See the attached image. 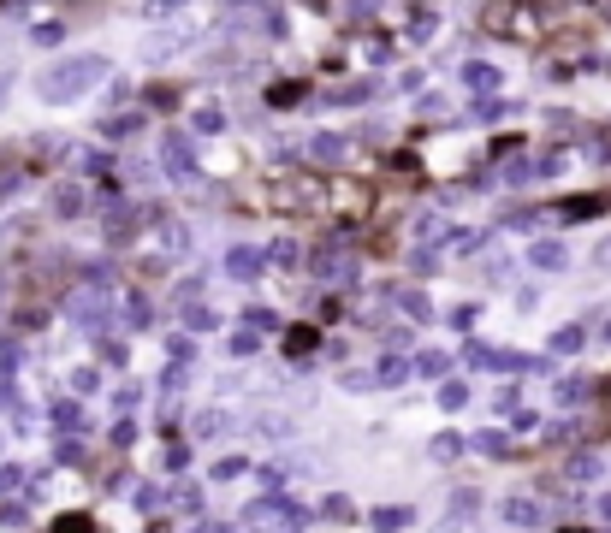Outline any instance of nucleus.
<instances>
[{
  "mask_svg": "<svg viewBox=\"0 0 611 533\" xmlns=\"http://www.w3.org/2000/svg\"><path fill=\"white\" fill-rule=\"evenodd\" d=\"M107 71H114V66H107V54H71V59H59V66H48L42 77H36V95H42L48 107H66V101L89 95Z\"/></svg>",
  "mask_w": 611,
  "mask_h": 533,
  "instance_id": "f257e3e1",
  "label": "nucleus"
},
{
  "mask_svg": "<svg viewBox=\"0 0 611 533\" xmlns=\"http://www.w3.org/2000/svg\"><path fill=\"white\" fill-rule=\"evenodd\" d=\"M160 167H167V178L190 184L196 178V142H190L185 131H167V137H160Z\"/></svg>",
  "mask_w": 611,
  "mask_h": 533,
  "instance_id": "f03ea898",
  "label": "nucleus"
},
{
  "mask_svg": "<svg viewBox=\"0 0 611 533\" xmlns=\"http://www.w3.org/2000/svg\"><path fill=\"white\" fill-rule=\"evenodd\" d=\"M268 261L273 255L268 249H250V243H238V249H226V273L238 285H250V279H261V273H268Z\"/></svg>",
  "mask_w": 611,
  "mask_h": 533,
  "instance_id": "7ed1b4c3",
  "label": "nucleus"
},
{
  "mask_svg": "<svg viewBox=\"0 0 611 533\" xmlns=\"http://www.w3.org/2000/svg\"><path fill=\"white\" fill-rule=\"evenodd\" d=\"M66 314H71L78 326H101L107 314H114V303H107L101 291H78V296H66Z\"/></svg>",
  "mask_w": 611,
  "mask_h": 533,
  "instance_id": "20e7f679",
  "label": "nucleus"
},
{
  "mask_svg": "<svg viewBox=\"0 0 611 533\" xmlns=\"http://www.w3.org/2000/svg\"><path fill=\"white\" fill-rule=\"evenodd\" d=\"M155 243H160V255H190V225L185 220H167V213H155Z\"/></svg>",
  "mask_w": 611,
  "mask_h": 533,
  "instance_id": "39448f33",
  "label": "nucleus"
},
{
  "mask_svg": "<svg viewBox=\"0 0 611 533\" xmlns=\"http://www.w3.org/2000/svg\"><path fill=\"white\" fill-rule=\"evenodd\" d=\"M528 266H541V273H564L570 266V249L558 238H541V243H528Z\"/></svg>",
  "mask_w": 611,
  "mask_h": 533,
  "instance_id": "423d86ee",
  "label": "nucleus"
},
{
  "mask_svg": "<svg viewBox=\"0 0 611 533\" xmlns=\"http://www.w3.org/2000/svg\"><path fill=\"white\" fill-rule=\"evenodd\" d=\"M309 155L321 160V167H339V160L351 155V142H344L339 131H315V137H309Z\"/></svg>",
  "mask_w": 611,
  "mask_h": 533,
  "instance_id": "0eeeda50",
  "label": "nucleus"
},
{
  "mask_svg": "<svg viewBox=\"0 0 611 533\" xmlns=\"http://www.w3.org/2000/svg\"><path fill=\"white\" fill-rule=\"evenodd\" d=\"M505 521H511V528H541L546 510H541V498H511V504H505Z\"/></svg>",
  "mask_w": 611,
  "mask_h": 533,
  "instance_id": "6e6552de",
  "label": "nucleus"
},
{
  "mask_svg": "<svg viewBox=\"0 0 611 533\" xmlns=\"http://www.w3.org/2000/svg\"><path fill=\"white\" fill-rule=\"evenodd\" d=\"M48 208H54L59 220H78V213H84V190H78V184H54V202H48Z\"/></svg>",
  "mask_w": 611,
  "mask_h": 533,
  "instance_id": "1a4fd4ad",
  "label": "nucleus"
},
{
  "mask_svg": "<svg viewBox=\"0 0 611 533\" xmlns=\"http://www.w3.org/2000/svg\"><path fill=\"white\" fill-rule=\"evenodd\" d=\"M463 84H470L475 95H493V89H498V66H481V59H470V66H463Z\"/></svg>",
  "mask_w": 611,
  "mask_h": 533,
  "instance_id": "9d476101",
  "label": "nucleus"
},
{
  "mask_svg": "<svg viewBox=\"0 0 611 533\" xmlns=\"http://www.w3.org/2000/svg\"><path fill=\"white\" fill-rule=\"evenodd\" d=\"M505 113H511V101H498V95H481V101H475V107H470V119H475V125H498Z\"/></svg>",
  "mask_w": 611,
  "mask_h": 533,
  "instance_id": "9b49d317",
  "label": "nucleus"
},
{
  "mask_svg": "<svg viewBox=\"0 0 611 533\" xmlns=\"http://www.w3.org/2000/svg\"><path fill=\"white\" fill-rule=\"evenodd\" d=\"M470 450H481V456H511V433H498V427L493 433H475Z\"/></svg>",
  "mask_w": 611,
  "mask_h": 533,
  "instance_id": "f8f14e48",
  "label": "nucleus"
},
{
  "mask_svg": "<svg viewBox=\"0 0 611 533\" xmlns=\"http://www.w3.org/2000/svg\"><path fill=\"white\" fill-rule=\"evenodd\" d=\"M315 344H321V338H315V326H291V332H285V356H291V362H297V356H309Z\"/></svg>",
  "mask_w": 611,
  "mask_h": 533,
  "instance_id": "ddd939ff",
  "label": "nucleus"
},
{
  "mask_svg": "<svg viewBox=\"0 0 611 533\" xmlns=\"http://www.w3.org/2000/svg\"><path fill=\"white\" fill-rule=\"evenodd\" d=\"M582 344H588V326H558V332H552V350L558 356H576Z\"/></svg>",
  "mask_w": 611,
  "mask_h": 533,
  "instance_id": "4468645a",
  "label": "nucleus"
},
{
  "mask_svg": "<svg viewBox=\"0 0 611 533\" xmlns=\"http://www.w3.org/2000/svg\"><path fill=\"white\" fill-rule=\"evenodd\" d=\"M588 397H594L588 379H564V385H558V409H576V403H588Z\"/></svg>",
  "mask_w": 611,
  "mask_h": 533,
  "instance_id": "2eb2a0df",
  "label": "nucleus"
},
{
  "mask_svg": "<svg viewBox=\"0 0 611 533\" xmlns=\"http://www.w3.org/2000/svg\"><path fill=\"white\" fill-rule=\"evenodd\" d=\"M190 131H196V137H220V131H226V113H214V107H196V119H190Z\"/></svg>",
  "mask_w": 611,
  "mask_h": 533,
  "instance_id": "dca6fc26",
  "label": "nucleus"
},
{
  "mask_svg": "<svg viewBox=\"0 0 611 533\" xmlns=\"http://www.w3.org/2000/svg\"><path fill=\"white\" fill-rule=\"evenodd\" d=\"M398 309L410 314V321H433V303H427L422 291H398Z\"/></svg>",
  "mask_w": 611,
  "mask_h": 533,
  "instance_id": "f3484780",
  "label": "nucleus"
},
{
  "mask_svg": "<svg viewBox=\"0 0 611 533\" xmlns=\"http://www.w3.org/2000/svg\"><path fill=\"white\" fill-rule=\"evenodd\" d=\"M185 326L190 332H208V326H220V314H214L208 303H185Z\"/></svg>",
  "mask_w": 611,
  "mask_h": 533,
  "instance_id": "a211bd4d",
  "label": "nucleus"
},
{
  "mask_svg": "<svg viewBox=\"0 0 611 533\" xmlns=\"http://www.w3.org/2000/svg\"><path fill=\"white\" fill-rule=\"evenodd\" d=\"M54 427H59V433H78V427H84V409L71 403V397H66V403H54Z\"/></svg>",
  "mask_w": 611,
  "mask_h": 533,
  "instance_id": "6ab92c4d",
  "label": "nucleus"
},
{
  "mask_svg": "<svg viewBox=\"0 0 611 533\" xmlns=\"http://www.w3.org/2000/svg\"><path fill=\"white\" fill-rule=\"evenodd\" d=\"M463 456V433H440L433 438V463H457Z\"/></svg>",
  "mask_w": 611,
  "mask_h": 533,
  "instance_id": "aec40b11",
  "label": "nucleus"
},
{
  "mask_svg": "<svg viewBox=\"0 0 611 533\" xmlns=\"http://www.w3.org/2000/svg\"><path fill=\"white\" fill-rule=\"evenodd\" d=\"M374 528H380V533H398V528H410V510H398V504H392V510H374Z\"/></svg>",
  "mask_w": 611,
  "mask_h": 533,
  "instance_id": "412c9836",
  "label": "nucleus"
},
{
  "mask_svg": "<svg viewBox=\"0 0 611 533\" xmlns=\"http://www.w3.org/2000/svg\"><path fill=\"white\" fill-rule=\"evenodd\" d=\"M404 379H410V362L386 350V362H380V385H404Z\"/></svg>",
  "mask_w": 611,
  "mask_h": 533,
  "instance_id": "4be33fe9",
  "label": "nucleus"
},
{
  "mask_svg": "<svg viewBox=\"0 0 611 533\" xmlns=\"http://www.w3.org/2000/svg\"><path fill=\"white\" fill-rule=\"evenodd\" d=\"M470 403V385H463V379H445L440 385V409H463Z\"/></svg>",
  "mask_w": 611,
  "mask_h": 533,
  "instance_id": "5701e85b",
  "label": "nucleus"
},
{
  "mask_svg": "<svg viewBox=\"0 0 611 533\" xmlns=\"http://www.w3.org/2000/svg\"><path fill=\"white\" fill-rule=\"evenodd\" d=\"M226 350H232V356H256V350H261V332H250V326H238Z\"/></svg>",
  "mask_w": 611,
  "mask_h": 533,
  "instance_id": "b1692460",
  "label": "nucleus"
},
{
  "mask_svg": "<svg viewBox=\"0 0 611 533\" xmlns=\"http://www.w3.org/2000/svg\"><path fill=\"white\" fill-rule=\"evenodd\" d=\"M232 415H220V409H208V415H196V438H214V433H226Z\"/></svg>",
  "mask_w": 611,
  "mask_h": 533,
  "instance_id": "393cba45",
  "label": "nucleus"
},
{
  "mask_svg": "<svg viewBox=\"0 0 611 533\" xmlns=\"http://www.w3.org/2000/svg\"><path fill=\"white\" fill-rule=\"evenodd\" d=\"M24 480H30V474H24L18 463H13V468H0V498H13V492H30Z\"/></svg>",
  "mask_w": 611,
  "mask_h": 533,
  "instance_id": "a878e982",
  "label": "nucleus"
},
{
  "mask_svg": "<svg viewBox=\"0 0 611 533\" xmlns=\"http://www.w3.org/2000/svg\"><path fill=\"white\" fill-rule=\"evenodd\" d=\"M594 213H606V202H599V196H582V202H570V208H564V220H594Z\"/></svg>",
  "mask_w": 611,
  "mask_h": 533,
  "instance_id": "bb28decb",
  "label": "nucleus"
},
{
  "mask_svg": "<svg viewBox=\"0 0 611 533\" xmlns=\"http://www.w3.org/2000/svg\"><path fill=\"white\" fill-rule=\"evenodd\" d=\"M96 385H101V374H96V367H71V392H78V397H89Z\"/></svg>",
  "mask_w": 611,
  "mask_h": 533,
  "instance_id": "cd10ccee",
  "label": "nucleus"
},
{
  "mask_svg": "<svg viewBox=\"0 0 611 533\" xmlns=\"http://www.w3.org/2000/svg\"><path fill=\"white\" fill-rule=\"evenodd\" d=\"M101 362H107V367H125V362H131V350L119 344V338H101Z\"/></svg>",
  "mask_w": 611,
  "mask_h": 533,
  "instance_id": "c85d7f7f",
  "label": "nucleus"
},
{
  "mask_svg": "<svg viewBox=\"0 0 611 533\" xmlns=\"http://www.w3.org/2000/svg\"><path fill=\"white\" fill-rule=\"evenodd\" d=\"M243 326H250V332H273V309H243Z\"/></svg>",
  "mask_w": 611,
  "mask_h": 533,
  "instance_id": "c756f323",
  "label": "nucleus"
},
{
  "mask_svg": "<svg viewBox=\"0 0 611 533\" xmlns=\"http://www.w3.org/2000/svg\"><path fill=\"white\" fill-rule=\"evenodd\" d=\"M18 362H24V344L6 338V344H0V374H18Z\"/></svg>",
  "mask_w": 611,
  "mask_h": 533,
  "instance_id": "7c9ffc66",
  "label": "nucleus"
},
{
  "mask_svg": "<svg viewBox=\"0 0 611 533\" xmlns=\"http://www.w3.org/2000/svg\"><path fill=\"white\" fill-rule=\"evenodd\" d=\"M238 474H250V463H243V456H226V463H214V480H238Z\"/></svg>",
  "mask_w": 611,
  "mask_h": 533,
  "instance_id": "2f4dec72",
  "label": "nucleus"
},
{
  "mask_svg": "<svg viewBox=\"0 0 611 533\" xmlns=\"http://www.w3.org/2000/svg\"><path fill=\"white\" fill-rule=\"evenodd\" d=\"M54 533H96V521H89V516H59Z\"/></svg>",
  "mask_w": 611,
  "mask_h": 533,
  "instance_id": "473e14b6",
  "label": "nucleus"
},
{
  "mask_svg": "<svg viewBox=\"0 0 611 533\" xmlns=\"http://www.w3.org/2000/svg\"><path fill=\"white\" fill-rule=\"evenodd\" d=\"M54 456H59V463H78V456H84V445H78V433H66V438H59V445H54Z\"/></svg>",
  "mask_w": 611,
  "mask_h": 533,
  "instance_id": "72a5a7b5",
  "label": "nucleus"
},
{
  "mask_svg": "<svg viewBox=\"0 0 611 533\" xmlns=\"http://www.w3.org/2000/svg\"><path fill=\"white\" fill-rule=\"evenodd\" d=\"M273 261H279V266H303V249H297V243H273Z\"/></svg>",
  "mask_w": 611,
  "mask_h": 533,
  "instance_id": "f704fd0d",
  "label": "nucleus"
},
{
  "mask_svg": "<svg viewBox=\"0 0 611 533\" xmlns=\"http://www.w3.org/2000/svg\"><path fill=\"white\" fill-rule=\"evenodd\" d=\"M415 367H422V374H445V367H451V356H445V350H427Z\"/></svg>",
  "mask_w": 611,
  "mask_h": 533,
  "instance_id": "c9c22d12",
  "label": "nucleus"
},
{
  "mask_svg": "<svg viewBox=\"0 0 611 533\" xmlns=\"http://www.w3.org/2000/svg\"><path fill=\"white\" fill-rule=\"evenodd\" d=\"M534 178V160H511V167H505V184H528Z\"/></svg>",
  "mask_w": 611,
  "mask_h": 533,
  "instance_id": "e433bc0d",
  "label": "nucleus"
},
{
  "mask_svg": "<svg viewBox=\"0 0 611 533\" xmlns=\"http://www.w3.org/2000/svg\"><path fill=\"white\" fill-rule=\"evenodd\" d=\"M374 95V84H344L339 89V95H333V101H339V107H344V101H369Z\"/></svg>",
  "mask_w": 611,
  "mask_h": 533,
  "instance_id": "4c0bfd02",
  "label": "nucleus"
},
{
  "mask_svg": "<svg viewBox=\"0 0 611 533\" xmlns=\"http://www.w3.org/2000/svg\"><path fill=\"white\" fill-rule=\"evenodd\" d=\"M142 125V119H137V113H119V119H114V125H101V131H107V137H125V131H137Z\"/></svg>",
  "mask_w": 611,
  "mask_h": 533,
  "instance_id": "58836bf2",
  "label": "nucleus"
},
{
  "mask_svg": "<svg viewBox=\"0 0 611 533\" xmlns=\"http://www.w3.org/2000/svg\"><path fill=\"white\" fill-rule=\"evenodd\" d=\"M564 172V155H546V160H534V178H558Z\"/></svg>",
  "mask_w": 611,
  "mask_h": 533,
  "instance_id": "ea45409f",
  "label": "nucleus"
},
{
  "mask_svg": "<svg viewBox=\"0 0 611 533\" xmlns=\"http://www.w3.org/2000/svg\"><path fill=\"white\" fill-rule=\"evenodd\" d=\"M570 474H576V480H594V474H599V456H576V463H570Z\"/></svg>",
  "mask_w": 611,
  "mask_h": 533,
  "instance_id": "a19ab883",
  "label": "nucleus"
},
{
  "mask_svg": "<svg viewBox=\"0 0 611 533\" xmlns=\"http://www.w3.org/2000/svg\"><path fill=\"white\" fill-rule=\"evenodd\" d=\"M131 445H137V427L119 421V427H114V450H131Z\"/></svg>",
  "mask_w": 611,
  "mask_h": 533,
  "instance_id": "79ce46f5",
  "label": "nucleus"
},
{
  "mask_svg": "<svg viewBox=\"0 0 611 533\" xmlns=\"http://www.w3.org/2000/svg\"><path fill=\"white\" fill-rule=\"evenodd\" d=\"M172 504H178V510H196V492H190V480H178V486H172Z\"/></svg>",
  "mask_w": 611,
  "mask_h": 533,
  "instance_id": "37998d69",
  "label": "nucleus"
},
{
  "mask_svg": "<svg viewBox=\"0 0 611 533\" xmlns=\"http://www.w3.org/2000/svg\"><path fill=\"white\" fill-rule=\"evenodd\" d=\"M297 95H303V89H297V84H279V89H273V95H268V101H273V107H291V101H297Z\"/></svg>",
  "mask_w": 611,
  "mask_h": 533,
  "instance_id": "c03bdc74",
  "label": "nucleus"
},
{
  "mask_svg": "<svg viewBox=\"0 0 611 533\" xmlns=\"http://www.w3.org/2000/svg\"><path fill=\"white\" fill-rule=\"evenodd\" d=\"M410 266H415V273H433V266H440V255H433V249H415Z\"/></svg>",
  "mask_w": 611,
  "mask_h": 533,
  "instance_id": "a18cd8bd",
  "label": "nucleus"
},
{
  "mask_svg": "<svg viewBox=\"0 0 611 533\" xmlns=\"http://www.w3.org/2000/svg\"><path fill=\"white\" fill-rule=\"evenodd\" d=\"M125 321H131V326L149 321V303H142V296H131V303H125Z\"/></svg>",
  "mask_w": 611,
  "mask_h": 533,
  "instance_id": "49530a36",
  "label": "nucleus"
},
{
  "mask_svg": "<svg viewBox=\"0 0 611 533\" xmlns=\"http://www.w3.org/2000/svg\"><path fill=\"white\" fill-rule=\"evenodd\" d=\"M107 167H114V155H101V149H89V155H84V172H107Z\"/></svg>",
  "mask_w": 611,
  "mask_h": 533,
  "instance_id": "de8ad7c7",
  "label": "nucleus"
},
{
  "mask_svg": "<svg viewBox=\"0 0 611 533\" xmlns=\"http://www.w3.org/2000/svg\"><path fill=\"white\" fill-rule=\"evenodd\" d=\"M178 6H185V0H149V18H172Z\"/></svg>",
  "mask_w": 611,
  "mask_h": 533,
  "instance_id": "09e8293b",
  "label": "nucleus"
},
{
  "mask_svg": "<svg viewBox=\"0 0 611 533\" xmlns=\"http://www.w3.org/2000/svg\"><path fill=\"white\" fill-rule=\"evenodd\" d=\"M137 397H142L137 385H119V392H114V403H119V409H137Z\"/></svg>",
  "mask_w": 611,
  "mask_h": 533,
  "instance_id": "8fccbe9b",
  "label": "nucleus"
},
{
  "mask_svg": "<svg viewBox=\"0 0 611 533\" xmlns=\"http://www.w3.org/2000/svg\"><path fill=\"white\" fill-rule=\"evenodd\" d=\"M0 409H18V385L13 379H0Z\"/></svg>",
  "mask_w": 611,
  "mask_h": 533,
  "instance_id": "3c124183",
  "label": "nucleus"
},
{
  "mask_svg": "<svg viewBox=\"0 0 611 533\" xmlns=\"http://www.w3.org/2000/svg\"><path fill=\"white\" fill-rule=\"evenodd\" d=\"M599 516H606V521H611V486H606V492H599Z\"/></svg>",
  "mask_w": 611,
  "mask_h": 533,
  "instance_id": "603ef678",
  "label": "nucleus"
},
{
  "mask_svg": "<svg viewBox=\"0 0 611 533\" xmlns=\"http://www.w3.org/2000/svg\"><path fill=\"white\" fill-rule=\"evenodd\" d=\"M190 533H226V528H220V521H196V528H190Z\"/></svg>",
  "mask_w": 611,
  "mask_h": 533,
  "instance_id": "864d4df0",
  "label": "nucleus"
},
{
  "mask_svg": "<svg viewBox=\"0 0 611 533\" xmlns=\"http://www.w3.org/2000/svg\"><path fill=\"white\" fill-rule=\"evenodd\" d=\"M594 261H599V266H611V238L599 243V255H594Z\"/></svg>",
  "mask_w": 611,
  "mask_h": 533,
  "instance_id": "5fc2aeb1",
  "label": "nucleus"
},
{
  "mask_svg": "<svg viewBox=\"0 0 611 533\" xmlns=\"http://www.w3.org/2000/svg\"><path fill=\"white\" fill-rule=\"evenodd\" d=\"M6 95H13V77H0V107H6Z\"/></svg>",
  "mask_w": 611,
  "mask_h": 533,
  "instance_id": "6e6d98bb",
  "label": "nucleus"
},
{
  "mask_svg": "<svg viewBox=\"0 0 611 533\" xmlns=\"http://www.w3.org/2000/svg\"><path fill=\"white\" fill-rule=\"evenodd\" d=\"M606 338H611V326H606Z\"/></svg>",
  "mask_w": 611,
  "mask_h": 533,
  "instance_id": "4d7b16f0",
  "label": "nucleus"
}]
</instances>
